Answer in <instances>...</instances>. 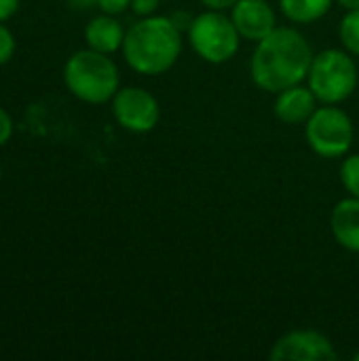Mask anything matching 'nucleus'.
Here are the masks:
<instances>
[{
	"instance_id": "f257e3e1",
	"label": "nucleus",
	"mask_w": 359,
	"mask_h": 361,
	"mask_svg": "<svg viewBox=\"0 0 359 361\" xmlns=\"http://www.w3.org/2000/svg\"><path fill=\"white\" fill-rule=\"evenodd\" d=\"M313 47L294 25H277L256 42L250 57V78L264 93H279L307 80Z\"/></svg>"
},
{
	"instance_id": "f03ea898",
	"label": "nucleus",
	"mask_w": 359,
	"mask_h": 361,
	"mask_svg": "<svg viewBox=\"0 0 359 361\" xmlns=\"http://www.w3.org/2000/svg\"><path fill=\"white\" fill-rule=\"evenodd\" d=\"M184 49V32L167 15L140 17L125 32L123 57L127 66L142 76H161L169 72Z\"/></svg>"
},
{
	"instance_id": "7ed1b4c3",
	"label": "nucleus",
	"mask_w": 359,
	"mask_h": 361,
	"mask_svg": "<svg viewBox=\"0 0 359 361\" xmlns=\"http://www.w3.org/2000/svg\"><path fill=\"white\" fill-rule=\"evenodd\" d=\"M63 82L74 97L97 106L112 102L121 89V72L110 55L87 47L68 57L63 66Z\"/></svg>"
},
{
	"instance_id": "20e7f679",
	"label": "nucleus",
	"mask_w": 359,
	"mask_h": 361,
	"mask_svg": "<svg viewBox=\"0 0 359 361\" xmlns=\"http://www.w3.org/2000/svg\"><path fill=\"white\" fill-rule=\"evenodd\" d=\"M307 85L320 104L347 102L359 87V68L355 57L345 49H324L313 55Z\"/></svg>"
},
{
	"instance_id": "39448f33",
	"label": "nucleus",
	"mask_w": 359,
	"mask_h": 361,
	"mask_svg": "<svg viewBox=\"0 0 359 361\" xmlns=\"http://www.w3.org/2000/svg\"><path fill=\"white\" fill-rule=\"evenodd\" d=\"M186 36L193 53L212 66L231 61L239 53L243 40L231 15H226L224 11H209V8L193 17Z\"/></svg>"
},
{
	"instance_id": "423d86ee",
	"label": "nucleus",
	"mask_w": 359,
	"mask_h": 361,
	"mask_svg": "<svg viewBox=\"0 0 359 361\" xmlns=\"http://www.w3.org/2000/svg\"><path fill=\"white\" fill-rule=\"evenodd\" d=\"M305 140L322 159H343L355 142L351 116L336 104H320L305 123Z\"/></svg>"
},
{
	"instance_id": "0eeeda50",
	"label": "nucleus",
	"mask_w": 359,
	"mask_h": 361,
	"mask_svg": "<svg viewBox=\"0 0 359 361\" xmlns=\"http://www.w3.org/2000/svg\"><path fill=\"white\" fill-rule=\"evenodd\" d=\"M114 121L131 133H148L159 125L161 104L142 87H121L112 97Z\"/></svg>"
},
{
	"instance_id": "6e6552de",
	"label": "nucleus",
	"mask_w": 359,
	"mask_h": 361,
	"mask_svg": "<svg viewBox=\"0 0 359 361\" xmlns=\"http://www.w3.org/2000/svg\"><path fill=\"white\" fill-rule=\"evenodd\" d=\"M269 357L273 361H334L339 353L326 334L317 330H292L277 338Z\"/></svg>"
},
{
	"instance_id": "1a4fd4ad",
	"label": "nucleus",
	"mask_w": 359,
	"mask_h": 361,
	"mask_svg": "<svg viewBox=\"0 0 359 361\" xmlns=\"http://www.w3.org/2000/svg\"><path fill=\"white\" fill-rule=\"evenodd\" d=\"M239 36L258 42L277 27V13L269 0H239L229 11Z\"/></svg>"
},
{
	"instance_id": "9d476101",
	"label": "nucleus",
	"mask_w": 359,
	"mask_h": 361,
	"mask_svg": "<svg viewBox=\"0 0 359 361\" xmlns=\"http://www.w3.org/2000/svg\"><path fill=\"white\" fill-rule=\"evenodd\" d=\"M317 106L320 99L315 97V93L309 89V85L300 82L277 93L273 112L284 125H305L317 110Z\"/></svg>"
},
{
	"instance_id": "9b49d317",
	"label": "nucleus",
	"mask_w": 359,
	"mask_h": 361,
	"mask_svg": "<svg viewBox=\"0 0 359 361\" xmlns=\"http://www.w3.org/2000/svg\"><path fill=\"white\" fill-rule=\"evenodd\" d=\"M330 231L334 241L351 252L359 254V199L345 197L341 199L330 214Z\"/></svg>"
},
{
	"instance_id": "f8f14e48",
	"label": "nucleus",
	"mask_w": 359,
	"mask_h": 361,
	"mask_svg": "<svg viewBox=\"0 0 359 361\" xmlns=\"http://www.w3.org/2000/svg\"><path fill=\"white\" fill-rule=\"evenodd\" d=\"M125 27L123 23L116 19V15H97L93 17L87 27H85V42L89 49L112 55L116 51L123 49V40H125Z\"/></svg>"
},
{
	"instance_id": "ddd939ff",
	"label": "nucleus",
	"mask_w": 359,
	"mask_h": 361,
	"mask_svg": "<svg viewBox=\"0 0 359 361\" xmlns=\"http://www.w3.org/2000/svg\"><path fill=\"white\" fill-rule=\"evenodd\" d=\"M334 0H279L281 15L294 25H311L332 11Z\"/></svg>"
},
{
	"instance_id": "4468645a",
	"label": "nucleus",
	"mask_w": 359,
	"mask_h": 361,
	"mask_svg": "<svg viewBox=\"0 0 359 361\" xmlns=\"http://www.w3.org/2000/svg\"><path fill=\"white\" fill-rule=\"evenodd\" d=\"M339 38L345 51L353 57H359V8L347 11L339 23Z\"/></svg>"
},
{
	"instance_id": "2eb2a0df",
	"label": "nucleus",
	"mask_w": 359,
	"mask_h": 361,
	"mask_svg": "<svg viewBox=\"0 0 359 361\" xmlns=\"http://www.w3.org/2000/svg\"><path fill=\"white\" fill-rule=\"evenodd\" d=\"M341 184L349 192V197L359 199V152L343 157L341 163Z\"/></svg>"
},
{
	"instance_id": "dca6fc26",
	"label": "nucleus",
	"mask_w": 359,
	"mask_h": 361,
	"mask_svg": "<svg viewBox=\"0 0 359 361\" xmlns=\"http://www.w3.org/2000/svg\"><path fill=\"white\" fill-rule=\"evenodd\" d=\"M15 53V36L13 32L0 21V66L8 63Z\"/></svg>"
},
{
	"instance_id": "f3484780",
	"label": "nucleus",
	"mask_w": 359,
	"mask_h": 361,
	"mask_svg": "<svg viewBox=\"0 0 359 361\" xmlns=\"http://www.w3.org/2000/svg\"><path fill=\"white\" fill-rule=\"evenodd\" d=\"M97 8L106 15H123L131 8V0H97Z\"/></svg>"
},
{
	"instance_id": "a211bd4d",
	"label": "nucleus",
	"mask_w": 359,
	"mask_h": 361,
	"mask_svg": "<svg viewBox=\"0 0 359 361\" xmlns=\"http://www.w3.org/2000/svg\"><path fill=\"white\" fill-rule=\"evenodd\" d=\"M161 2L163 0H131V11L138 17H150V15H157Z\"/></svg>"
},
{
	"instance_id": "6ab92c4d",
	"label": "nucleus",
	"mask_w": 359,
	"mask_h": 361,
	"mask_svg": "<svg viewBox=\"0 0 359 361\" xmlns=\"http://www.w3.org/2000/svg\"><path fill=\"white\" fill-rule=\"evenodd\" d=\"M13 129H15V125H13L11 114H8L4 108H0V146H4V144L11 140Z\"/></svg>"
},
{
	"instance_id": "aec40b11",
	"label": "nucleus",
	"mask_w": 359,
	"mask_h": 361,
	"mask_svg": "<svg viewBox=\"0 0 359 361\" xmlns=\"http://www.w3.org/2000/svg\"><path fill=\"white\" fill-rule=\"evenodd\" d=\"M205 8H209V11H231L239 0H199Z\"/></svg>"
},
{
	"instance_id": "412c9836",
	"label": "nucleus",
	"mask_w": 359,
	"mask_h": 361,
	"mask_svg": "<svg viewBox=\"0 0 359 361\" xmlns=\"http://www.w3.org/2000/svg\"><path fill=\"white\" fill-rule=\"evenodd\" d=\"M19 2H21V0H0V21L11 19V17L17 13Z\"/></svg>"
},
{
	"instance_id": "4be33fe9",
	"label": "nucleus",
	"mask_w": 359,
	"mask_h": 361,
	"mask_svg": "<svg viewBox=\"0 0 359 361\" xmlns=\"http://www.w3.org/2000/svg\"><path fill=\"white\" fill-rule=\"evenodd\" d=\"M169 17H171V21H174L182 32H186V30H188V25H190V21H193V15L184 13V11H174Z\"/></svg>"
},
{
	"instance_id": "5701e85b",
	"label": "nucleus",
	"mask_w": 359,
	"mask_h": 361,
	"mask_svg": "<svg viewBox=\"0 0 359 361\" xmlns=\"http://www.w3.org/2000/svg\"><path fill=\"white\" fill-rule=\"evenodd\" d=\"M66 2L74 11H89V8L97 6V0H66Z\"/></svg>"
},
{
	"instance_id": "b1692460",
	"label": "nucleus",
	"mask_w": 359,
	"mask_h": 361,
	"mask_svg": "<svg viewBox=\"0 0 359 361\" xmlns=\"http://www.w3.org/2000/svg\"><path fill=\"white\" fill-rule=\"evenodd\" d=\"M339 6H343L345 11H355L359 8V0H334Z\"/></svg>"
},
{
	"instance_id": "393cba45",
	"label": "nucleus",
	"mask_w": 359,
	"mask_h": 361,
	"mask_svg": "<svg viewBox=\"0 0 359 361\" xmlns=\"http://www.w3.org/2000/svg\"><path fill=\"white\" fill-rule=\"evenodd\" d=\"M353 361H359V351L355 353V355H353Z\"/></svg>"
},
{
	"instance_id": "a878e982",
	"label": "nucleus",
	"mask_w": 359,
	"mask_h": 361,
	"mask_svg": "<svg viewBox=\"0 0 359 361\" xmlns=\"http://www.w3.org/2000/svg\"><path fill=\"white\" fill-rule=\"evenodd\" d=\"M0 178H2V169H0Z\"/></svg>"
}]
</instances>
